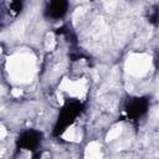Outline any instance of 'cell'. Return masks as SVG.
Wrapping results in <instances>:
<instances>
[{"mask_svg":"<svg viewBox=\"0 0 159 159\" xmlns=\"http://www.w3.org/2000/svg\"><path fill=\"white\" fill-rule=\"evenodd\" d=\"M5 135H6V129H5V127L2 125V127H1V139H4Z\"/></svg>","mask_w":159,"mask_h":159,"instance_id":"cell-7","label":"cell"},{"mask_svg":"<svg viewBox=\"0 0 159 159\" xmlns=\"http://www.w3.org/2000/svg\"><path fill=\"white\" fill-rule=\"evenodd\" d=\"M66 140H78V138H80V134H78V129H76V128H68L65 133H63V135H62Z\"/></svg>","mask_w":159,"mask_h":159,"instance_id":"cell-3","label":"cell"},{"mask_svg":"<svg viewBox=\"0 0 159 159\" xmlns=\"http://www.w3.org/2000/svg\"><path fill=\"white\" fill-rule=\"evenodd\" d=\"M120 132H122V127H120V125H116L114 128L109 129V133L107 134V140H113V139H116L117 137H119Z\"/></svg>","mask_w":159,"mask_h":159,"instance_id":"cell-4","label":"cell"},{"mask_svg":"<svg viewBox=\"0 0 159 159\" xmlns=\"http://www.w3.org/2000/svg\"><path fill=\"white\" fill-rule=\"evenodd\" d=\"M53 46H55L53 36H52V34H47V37H46V48L47 50H52Z\"/></svg>","mask_w":159,"mask_h":159,"instance_id":"cell-5","label":"cell"},{"mask_svg":"<svg viewBox=\"0 0 159 159\" xmlns=\"http://www.w3.org/2000/svg\"><path fill=\"white\" fill-rule=\"evenodd\" d=\"M99 154H101V144L98 142H91L86 148L84 155L89 158H96L99 157Z\"/></svg>","mask_w":159,"mask_h":159,"instance_id":"cell-2","label":"cell"},{"mask_svg":"<svg viewBox=\"0 0 159 159\" xmlns=\"http://www.w3.org/2000/svg\"><path fill=\"white\" fill-rule=\"evenodd\" d=\"M149 63H150V60L147 55H143V53L132 55L125 62V70L130 75L142 76L148 71Z\"/></svg>","mask_w":159,"mask_h":159,"instance_id":"cell-1","label":"cell"},{"mask_svg":"<svg viewBox=\"0 0 159 159\" xmlns=\"http://www.w3.org/2000/svg\"><path fill=\"white\" fill-rule=\"evenodd\" d=\"M11 94H12V97H20V96L22 94V91L19 89V88H14V89L11 91Z\"/></svg>","mask_w":159,"mask_h":159,"instance_id":"cell-6","label":"cell"}]
</instances>
